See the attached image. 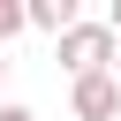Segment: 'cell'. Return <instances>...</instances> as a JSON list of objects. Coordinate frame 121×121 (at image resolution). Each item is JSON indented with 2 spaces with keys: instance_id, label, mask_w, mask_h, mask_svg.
Returning a JSON list of instances; mask_svg holds the SVG:
<instances>
[{
  "instance_id": "1",
  "label": "cell",
  "mask_w": 121,
  "mask_h": 121,
  "mask_svg": "<svg viewBox=\"0 0 121 121\" xmlns=\"http://www.w3.org/2000/svg\"><path fill=\"white\" fill-rule=\"evenodd\" d=\"M113 53H121V45H113L106 23H76V30H60V68H68L76 83H83V76H106Z\"/></svg>"
},
{
  "instance_id": "2",
  "label": "cell",
  "mask_w": 121,
  "mask_h": 121,
  "mask_svg": "<svg viewBox=\"0 0 121 121\" xmlns=\"http://www.w3.org/2000/svg\"><path fill=\"white\" fill-rule=\"evenodd\" d=\"M68 106H76V121H113V113H121V83H113V68H106V76H83V83L68 91Z\"/></svg>"
},
{
  "instance_id": "3",
  "label": "cell",
  "mask_w": 121,
  "mask_h": 121,
  "mask_svg": "<svg viewBox=\"0 0 121 121\" xmlns=\"http://www.w3.org/2000/svg\"><path fill=\"white\" fill-rule=\"evenodd\" d=\"M23 15H30V30H53V38L76 30V0H30Z\"/></svg>"
},
{
  "instance_id": "4",
  "label": "cell",
  "mask_w": 121,
  "mask_h": 121,
  "mask_svg": "<svg viewBox=\"0 0 121 121\" xmlns=\"http://www.w3.org/2000/svg\"><path fill=\"white\" fill-rule=\"evenodd\" d=\"M0 121H38V113H30V106H0Z\"/></svg>"
},
{
  "instance_id": "5",
  "label": "cell",
  "mask_w": 121,
  "mask_h": 121,
  "mask_svg": "<svg viewBox=\"0 0 121 121\" xmlns=\"http://www.w3.org/2000/svg\"><path fill=\"white\" fill-rule=\"evenodd\" d=\"M106 30H113V45H121V0H113V15H106Z\"/></svg>"
},
{
  "instance_id": "6",
  "label": "cell",
  "mask_w": 121,
  "mask_h": 121,
  "mask_svg": "<svg viewBox=\"0 0 121 121\" xmlns=\"http://www.w3.org/2000/svg\"><path fill=\"white\" fill-rule=\"evenodd\" d=\"M113 83H121V53H113Z\"/></svg>"
},
{
  "instance_id": "7",
  "label": "cell",
  "mask_w": 121,
  "mask_h": 121,
  "mask_svg": "<svg viewBox=\"0 0 121 121\" xmlns=\"http://www.w3.org/2000/svg\"><path fill=\"white\" fill-rule=\"evenodd\" d=\"M0 76H8V60H0Z\"/></svg>"
}]
</instances>
